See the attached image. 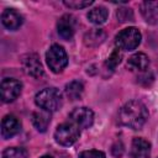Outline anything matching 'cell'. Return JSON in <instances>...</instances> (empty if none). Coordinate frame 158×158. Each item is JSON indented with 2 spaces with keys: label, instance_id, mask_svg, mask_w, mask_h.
I'll use <instances>...</instances> for the list:
<instances>
[{
  "label": "cell",
  "instance_id": "cell-13",
  "mask_svg": "<svg viewBox=\"0 0 158 158\" xmlns=\"http://www.w3.org/2000/svg\"><path fill=\"white\" fill-rule=\"evenodd\" d=\"M141 14L146 22L151 25L158 23V1H143L141 4Z\"/></svg>",
  "mask_w": 158,
  "mask_h": 158
},
{
  "label": "cell",
  "instance_id": "cell-2",
  "mask_svg": "<svg viewBox=\"0 0 158 158\" xmlns=\"http://www.w3.org/2000/svg\"><path fill=\"white\" fill-rule=\"evenodd\" d=\"M35 102L38 107L44 111L54 112L59 110L63 105V96L60 91L56 88H46L36 94Z\"/></svg>",
  "mask_w": 158,
  "mask_h": 158
},
{
  "label": "cell",
  "instance_id": "cell-22",
  "mask_svg": "<svg viewBox=\"0 0 158 158\" xmlns=\"http://www.w3.org/2000/svg\"><path fill=\"white\" fill-rule=\"evenodd\" d=\"M117 19L120 20V22H126V21H132L133 20V14L131 9H120L116 12Z\"/></svg>",
  "mask_w": 158,
  "mask_h": 158
},
{
  "label": "cell",
  "instance_id": "cell-14",
  "mask_svg": "<svg viewBox=\"0 0 158 158\" xmlns=\"http://www.w3.org/2000/svg\"><path fill=\"white\" fill-rule=\"evenodd\" d=\"M148 65H149V58L147 54H144L142 52L132 54L127 60V68L130 70L143 72L148 68Z\"/></svg>",
  "mask_w": 158,
  "mask_h": 158
},
{
  "label": "cell",
  "instance_id": "cell-21",
  "mask_svg": "<svg viewBox=\"0 0 158 158\" xmlns=\"http://www.w3.org/2000/svg\"><path fill=\"white\" fill-rule=\"evenodd\" d=\"M94 1L91 0H85V1H80V0H69V1H63V4L69 7V9H74V10H80V9H85L90 5H93Z\"/></svg>",
  "mask_w": 158,
  "mask_h": 158
},
{
  "label": "cell",
  "instance_id": "cell-17",
  "mask_svg": "<svg viewBox=\"0 0 158 158\" xmlns=\"http://www.w3.org/2000/svg\"><path fill=\"white\" fill-rule=\"evenodd\" d=\"M105 37H106V35L101 28H93L85 33L84 42L89 47H95V46L100 44L105 40Z\"/></svg>",
  "mask_w": 158,
  "mask_h": 158
},
{
  "label": "cell",
  "instance_id": "cell-3",
  "mask_svg": "<svg viewBox=\"0 0 158 158\" xmlns=\"http://www.w3.org/2000/svg\"><path fill=\"white\" fill-rule=\"evenodd\" d=\"M142 40V35L138 28L136 27H126L121 30L116 37H115V43L118 49L122 51H133L136 49Z\"/></svg>",
  "mask_w": 158,
  "mask_h": 158
},
{
  "label": "cell",
  "instance_id": "cell-16",
  "mask_svg": "<svg viewBox=\"0 0 158 158\" xmlns=\"http://www.w3.org/2000/svg\"><path fill=\"white\" fill-rule=\"evenodd\" d=\"M107 16H109V11L104 6H96V7L91 9L88 12V15H86L88 20L91 23H94V25H102V23H105L106 20H107Z\"/></svg>",
  "mask_w": 158,
  "mask_h": 158
},
{
  "label": "cell",
  "instance_id": "cell-23",
  "mask_svg": "<svg viewBox=\"0 0 158 158\" xmlns=\"http://www.w3.org/2000/svg\"><path fill=\"white\" fill-rule=\"evenodd\" d=\"M79 158H106L105 153L101 151L96 149H89V151H83L79 154Z\"/></svg>",
  "mask_w": 158,
  "mask_h": 158
},
{
  "label": "cell",
  "instance_id": "cell-24",
  "mask_svg": "<svg viewBox=\"0 0 158 158\" xmlns=\"http://www.w3.org/2000/svg\"><path fill=\"white\" fill-rule=\"evenodd\" d=\"M41 158H53L52 156H43V157H41Z\"/></svg>",
  "mask_w": 158,
  "mask_h": 158
},
{
  "label": "cell",
  "instance_id": "cell-1",
  "mask_svg": "<svg viewBox=\"0 0 158 158\" xmlns=\"http://www.w3.org/2000/svg\"><path fill=\"white\" fill-rule=\"evenodd\" d=\"M147 118L148 110L139 100H130L118 111V123L132 130H139Z\"/></svg>",
  "mask_w": 158,
  "mask_h": 158
},
{
  "label": "cell",
  "instance_id": "cell-9",
  "mask_svg": "<svg viewBox=\"0 0 158 158\" xmlns=\"http://www.w3.org/2000/svg\"><path fill=\"white\" fill-rule=\"evenodd\" d=\"M75 19L74 16L65 14L63 15L58 22H57V31L60 38H63L64 41H69L73 38L74 33H75Z\"/></svg>",
  "mask_w": 158,
  "mask_h": 158
},
{
  "label": "cell",
  "instance_id": "cell-8",
  "mask_svg": "<svg viewBox=\"0 0 158 158\" xmlns=\"http://www.w3.org/2000/svg\"><path fill=\"white\" fill-rule=\"evenodd\" d=\"M69 118L79 128H89L94 122V112L89 107H77L70 112Z\"/></svg>",
  "mask_w": 158,
  "mask_h": 158
},
{
  "label": "cell",
  "instance_id": "cell-20",
  "mask_svg": "<svg viewBox=\"0 0 158 158\" xmlns=\"http://www.w3.org/2000/svg\"><path fill=\"white\" fill-rule=\"evenodd\" d=\"M121 58H122V53H121L120 49L116 47V48L111 52V54L109 56V58H107L106 62H105L106 69H109V70H115V68L120 64Z\"/></svg>",
  "mask_w": 158,
  "mask_h": 158
},
{
  "label": "cell",
  "instance_id": "cell-7",
  "mask_svg": "<svg viewBox=\"0 0 158 158\" xmlns=\"http://www.w3.org/2000/svg\"><path fill=\"white\" fill-rule=\"evenodd\" d=\"M22 67L27 75L32 78H41L43 75V67L40 60V57L36 53H28L22 57Z\"/></svg>",
  "mask_w": 158,
  "mask_h": 158
},
{
  "label": "cell",
  "instance_id": "cell-5",
  "mask_svg": "<svg viewBox=\"0 0 158 158\" xmlns=\"http://www.w3.org/2000/svg\"><path fill=\"white\" fill-rule=\"evenodd\" d=\"M46 62L53 73H60L68 64V57L64 48L56 43L52 44L46 53Z\"/></svg>",
  "mask_w": 158,
  "mask_h": 158
},
{
  "label": "cell",
  "instance_id": "cell-11",
  "mask_svg": "<svg viewBox=\"0 0 158 158\" xmlns=\"http://www.w3.org/2000/svg\"><path fill=\"white\" fill-rule=\"evenodd\" d=\"M1 22L2 25L10 30V31H15L17 30L22 22H23V17L20 12H17L15 9H6L2 11L1 14Z\"/></svg>",
  "mask_w": 158,
  "mask_h": 158
},
{
  "label": "cell",
  "instance_id": "cell-15",
  "mask_svg": "<svg viewBox=\"0 0 158 158\" xmlns=\"http://www.w3.org/2000/svg\"><path fill=\"white\" fill-rule=\"evenodd\" d=\"M51 122V115L48 111H36L32 114V123L40 132H46Z\"/></svg>",
  "mask_w": 158,
  "mask_h": 158
},
{
  "label": "cell",
  "instance_id": "cell-6",
  "mask_svg": "<svg viewBox=\"0 0 158 158\" xmlns=\"http://www.w3.org/2000/svg\"><path fill=\"white\" fill-rule=\"evenodd\" d=\"M22 84L14 78H5L1 81V100L4 102H11L21 94Z\"/></svg>",
  "mask_w": 158,
  "mask_h": 158
},
{
  "label": "cell",
  "instance_id": "cell-4",
  "mask_svg": "<svg viewBox=\"0 0 158 158\" xmlns=\"http://www.w3.org/2000/svg\"><path fill=\"white\" fill-rule=\"evenodd\" d=\"M79 136H80V128L72 121L60 123L54 131L56 142L64 147H69L74 144L79 138Z\"/></svg>",
  "mask_w": 158,
  "mask_h": 158
},
{
  "label": "cell",
  "instance_id": "cell-18",
  "mask_svg": "<svg viewBox=\"0 0 158 158\" xmlns=\"http://www.w3.org/2000/svg\"><path fill=\"white\" fill-rule=\"evenodd\" d=\"M84 85L79 80H73L65 85V94L70 100H79L83 95Z\"/></svg>",
  "mask_w": 158,
  "mask_h": 158
},
{
  "label": "cell",
  "instance_id": "cell-19",
  "mask_svg": "<svg viewBox=\"0 0 158 158\" xmlns=\"http://www.w3.org/2000/svg\"><path fill=\"white\" fill-rule=\"evenodd\" d=\"M2 158H28V152L21 147H9L2 152Z\"/></svg>",
  "mask_w": 158,
  "mask_h": 158
},
{
  "label": "cell",
  "instance_id": "cell-12",
  "mask_svg": "<svg viewBox=\"0 0 158 158\" xmlns=\"http://www.w3.org/2000/svg\"><path fill=\"white\" fill-rule=\"evenodd\" d=\"M151 157V143L142 138L136 137L131 144V158H149Z\"/></svg>",
  "mask_w": 158,
  "mask_h": 158
},
{
  "label": "cell",
  "instance_id": "cell-10",
  "mask_svg": "<svg viewBox=\"0 0 158 158\" xmlns=\"http://www.w3.org/2000/svg\"><path fill=\"white\" fill-rule=\"evenodd\" d=\"M21 131V121L15 115H6L1 121V137L4 139L12 138Z\"/></svg>",
  "mask_w": 158,
  "mask_h": 158
}]
</instances>
